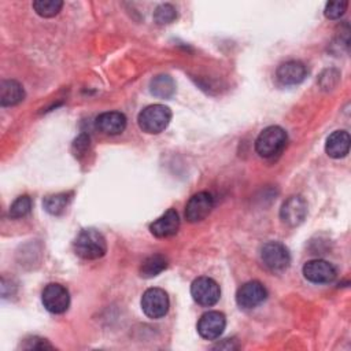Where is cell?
<instances>
[{
  "instance_id": "cell-1",
  "label": "cell",
  "mask_w": 351,
  "mask_h": 351,
  "mask_svg": "<svg viewBox=\"0 0 351 351\" xmlns=\"http://www.w3.org/2000/svg\"><path fill=\"white\" fill-rule=\"evenodd\" d=\"M288 143L287 132L277 125L263 129L255 140V151L259 156L270 159L280 155Z\"/></svg>"
},
{
  "instance_id": "cell-2",
  "label": "cell",
  "mask_w": 351,
  "mask_h": 351,
  "mask_svg": "<svg viewBox=\"0 0 351 351\" xmlns=\"http://www.w3.org/2000/svg\"><path fill=\"white\" fill-rule=\"evenodd\" d=\"M75 254L88 261L99 259L107 252V243L104 236L96 229H84L74 240Z\"/></svg>"
},
{
  "instance_id": "cell-3",
  "label": "cell",
  "mask_w": 351,
  "mask_h": 351,
  "mask_svg": "<svg viewBox=\"0 0 351 351\" xmlns=\"http://www.w3.org/2000/svg\"><path fill=\"white\" fill-rule=\"evenodd\" d=\"M171 121V111L165 104H151L143 108L137 117L140 129L148 134L162 133Z\"/></svg>"
},
{
  "instance_id": "cell-4",
  "label": "cell",
  "mask_w": 351,
  "mask_h": 351,
  "mask_svg": "<svg viewBox=\"0 0 351 351\" xmlns=\"http://www.w3.org/2000/svg\"><path fill=\"white\" fill-rule=\"evenodd\" d=\"M261 261L273 273L284 271L291 263L288 248L278 241H269L261 248Z\"/></svg>"
},
{
  "instance_id": "cell-5",
  "label": "cell",
  "mask_w": 351,
  "mask_h": 351,
  "mask_svg": "<svg viewBox=\"0 0 351 351\" xmlns=\"http://www.w3.org/2000/svg\"><path fill=\"white\" fill-rule=\"evenodd\" d=\"M141 310L152 319L162 318L167 314L170 302L167 293L160 288H148L141 296Z\"/></svg>"
},
{
  "instance_id": "cell-6",
  "label": "cell",
  "mask_w": 351,
  "mask_h": 351,
  "mask_svg": "<svg viewBox=\"0 0 351 351\" xmlns=\"http://www.w3.org/2000/svg\"><path fill=\"white\" fill-rule=\"evenodd\" d=\"M191 295L197 304L203 307H210L219 300L221 289L219 285L213 278L199 277L193 280L191 285Z\"/></svg>"
},
{
  "instance_id": "cell-7",
  "label": "cell",
  "mask_w": 351,
  "mask_h": 351,
  "mask_svg": "<svg viewBox=\"0 0 351 351\" xmlns=\"http://www.w3.org/2000/svg\"><path fill=\"white\" fill-rule=\"evenodd\" d=\"M41 302L45 310H48L49 313L62 314L70 306V295L66 287L56 282H51L43 289Z\"/></svg>"
},
{
  "instance_id": "cell-8",
  "label": "cell",
  "mask_w": 351,
  "mask_h": 351,
  "mask_svg": "<svg viewBox=\"0 0 351 351\" xmlns=\"http://www.w3.org/2000/svg\"><path fill=\"white\" fill-rule=\"evenodd\" d=\"M214 208V197L208 192L195 193L185 206V218L191 223L203 221Z\"/></svg>"
},
{
  "instance_id": "cell-9",
  "label": "cell",
  "mask_w": 351,
  "mask_h": 351,
  "mask_svg": "<svg viewBox=\"0 0 351 351\" xmlns=\"http://www.w3.org/2000/svg\"><path fill=\"white\" fill-rule=\"evenodd\" d=\"M267 291L265 285L259 281H248L243 284L236 292V302L241 308H255L265 302Z\"/></svg>"
},
{
  "instance_id": "cell-10",
  "label": "cell",
  "mask_w": 351,
  "mask_h": 351,
  "mask_svg": "<svg viewBox=\"0 0 351 351\" xmlns=\"http://www.w3.org/2000/svg\"><path fill=\"white\" fill-rule=\"evenodd\" d=\"M303 276L313 284H329L336 278L337 271L332 263L324 259H313L304 263Z\"/></svg>"
},
{
  "instance_id": "cell-11",
  "label": "cell",
  "mask_w": 351,
  "mask_h": 351,
  "mask_svg": "<svg viewBox=\"0 0 351 351\" xmlns=\"http://www.w3.org/2000/svg\"><path fill=\"white\" fill-rule=\"evenodd\" d=\"M307 215V203L306 200L296 195L288 197L280 210L281 221L288 226H298L300 225Z\"/></svg>"
},
{
  "instance_id": "cell-12",
  "label": "cell",
  "mask_w": 351,
  "mask_h": 351,
  "mask_svg": "<svg viewBox=\"0 0 351 351\" xmlns=\"http://www.w3.org/2000/svg\"><path fill=\"white\" fill-rule=\"evenodd\" d=\"M226 326V318L219 311H207L197 321V332L206 340L218 339Z\"/></svg>"
},
{
  "instance_id": "cell-13",
  "label": "cell",
  "mask_w": 351,
  "mask_h": 351,
  "mask_svg": "<svg viewBox=\"0 0 351 351\" xmlns=\"http://www.w3.org/2000/svg\"><path fill=\"white\" fill-rule=\"evenodd\" d=\"M180 228V218L174 208H169L159 218H156L151 225L149 230L155 237L165 239L176 234Z\"/></svg>"
},
{
  "instance_id": "cell-14",
  "label": "cell",
  "mask_w": 351,
  "mask_h": 351,
  "mask_svg": "<svg viewBox=\"0 0 351 351\" xmlns=\"http://www.w3.org/2000/svg\"><path fill=\"white\" fill-rule=\"evenodd\" d=\"M306 74V66L299 60L281 63L276 71V77L281 85H298L304 80Z\"/></svg>"
},
{
  "instance_id": "cell-15",
  "label": "cell",
  "mask_w": 351,
  "mask_h": 351,
  "mask_svg": "<svg viewBox=\"0 0 351 351\" xmlns=\"http://www.w3.org/2000/svg\"><path fill=\"white\" fill-rule=\"evenodd\" d=\"M95 126L103 134L115 136L125 130L126 117L119 111H107L96 118Z\"/></svg>"
},
{
  "instance_id": "cell-16",
  "label": "cell",
  "mask_w": 351,
  "mask_h": 351,
  "mask_svg": "<svg viewBox=\"0 0 351 351\" xmlns=\"http://www.w3.org/2000/svg\"><path fill=\"white\" fill-rule=\"evenodd\" d=\"M350 134L346 130H335L325 143L326 154L333 159L344 158L350 151Z\"/></svg>"
},
{
  "instance_id": "cell-17",
  "label": "cell",
  "mask_w": 351,
  "mask_h": 351,
  "mask_svg": "<svg viewBox=\"0 0 351 351\" xmlns=\"http://www.w3.org/2000/svg\"><path fill=\"white\" fill-rule=\"evenodd\" d=\"M25 97L23 86L15 80H5L1 82L0 88V103L3 107L15 106L21 103Z\"/></svg>"
},
{
  "instance_id": "cell-18",
  "label": "cell",
  "mask_w": 351,
  "mask_h": 351,
  "mask_svg": "<svg viewBox=\"0 0 351 351\" xmlns=\"http://www.w3.org/2000/svg\"><path fill=\"white\" fill-rule=\"evenodd\" d=\"M149 90L159 99H170L176 93V82L167 74H159L149 82Z\"/></svg>"
},
{
  "instance_id": "cell-19",
  "label": "cell",
  "mask_w": 351,
  "mask_h": 351,
  "mask_svg": "<svg viewBox=\"0 0 351 351\" xmlns=\"http://www.w3.org/2000/svg\"><path fill=\"white\" fill-rule=\"evenodd\" d=\"M166 267H167V259L160 254H155L143 261L140 266V276L144 278H152L160 274Z\"/></svg>"
},
{
  "instance_id": "cell-20",
  "label": "cell",
  "mask_w": 351,
  "mask_h": 351,
  "mask_svg": "<svg viewBox=\"0 0 351 351\" xmlns=\"http://www.w3.org/2000/svg\"><path fill=\"white\" fill-rule=\"evenodd\" d=\"M69 202H70V193H56V195L47 196L43 204L48 214L60 215L66 211Z\"/></svg>"
},
{
  "instance_id": "cell-21",
  "label": "cell",
  "mask_w": 351,
  "mask_h": 351,
  "mask_svg": "<svg viewBox=\"0 0 351 351\" xmlns=\"http://www.w3.org/2000/svg\"><path fill=\"white\" fill-rule=\"evenodd\" d=\"M63 7V1L60 0H36L33 1L34 11L43 18H52L59 14Z\"/></svg>"
},
{
  "instance_id": "cell-22",
  "label": "cell",
  "mask_w": 351,
  "mask_h": 351,
  "mask_svg": "<svg viewBox=\"0 0 351 351\" xmlns=\"http://www.w3.org/2000/svg\"><path fill=\"white\" fill-rule=\"evenodd\" d=\"M176 18H177V10L174 8V5H171L169 3H163V4L158 5L154 11V21L158 25H169Z\"/></svg>"
},
{
  "instance_id": "cell-23",
  "label": "cell",
  "mask_w": 351,
  "mask_h": 351,
  "mask_svg": "<svg viewBox=\"0 0 351 351\" xmlns=\"http://www.w3.org/2000/svg\"><path fill=\"white\" fill-rule=\"evenodd\" d=\"M32 208V199L27 196V195H23V196H19L16 197L12 204L10 206V217L14 218V219H18V218H22L25 215L29 214Z\"/></svg>"
},
{
  "instance_id": "cell-24",
  "label": "cell",
  "mask_w": 351,
  "mask_h": 351,
  "mask_svg": "<svg viewBox=\"0 0 351 351\" xmlns=\"http://www.w3.org/2000/svg\"><path fill=\"white\" fill-rule=\"evenodd\" d=\"M348 7V3L346 0H336V1H328L324 10V14L328 19H339L344 15L346 10Z\"/></svg>"
},
{
  "instance_id": "cell-25",
  "label": "cell",
  "mask_w": 351,
  "mask_h": 351,
  "mask_svg": "<svg viewBox=\"0 0 351 351\" xmlns=\"http://www.w3.org/2000/svg\"><path fill=\"white\" fill-rule=\"evenodd\" d=\"M23 348L32 350V348H52V344H49L45 339H40V337H29L26 339V344L23 346Z\"/></svg>"
}]
</instances>
